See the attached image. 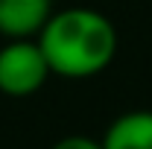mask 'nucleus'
I'll return each instance as SVG.
<instances>
[{
	"label": "nucleus",
	"mask_w": 152,
	"mask_h": 149,
	"mask_svg": "<svg viewBox=\"0 0 152 149\" xmlns=\"http://www.w3.org/2000/svg\"><path fill=\"white\" fill-rule=\"evenodd\" d=\"M53 76L88 79L102 73L117 56V29L102 12L70 6L53 12L35 35Z\"/></svg>",
	"instance_id": "1"
},
{
	"label": "nucleus",
	"mask_w": 152,
	"mask_h": 149,
	"mask_svg": "<svg viewBox=\"0 0 152 149\" xmlns=\"http://www.w3.org/2000/svg\"><path fill=\"white\" fill-rule=\"evenodd\" d=\"M50 76V64L35 38H15L0 47V93L32 96Z\"/></svg>",
	"instance_id": "2"
},
{
	"label": "nucleus",
	"mask_w": 152,
	"mask_h": 149,
	"mask_svg": "<svg viewBox=\"0 0 152 149\" xmlns=\"http://www.w3.org/2000/svg\"><path fill=\"white\" fill-rule=\"evenodd\" d=\"M53 15V0H0V35L35 38Z\"/></svg>",
	"instance_id": "3"
},
{
	"label": "nucleus",
	"mask_w": 152,
	"mask_h": 149,
	"mask_svg": "<svg viewBox=\"0 0 152 149\" xmlns=\"http://www.w3.org/2000/svg\"><path fill=\"white\" fill-rule=\"evenodd\" d=\"M99 140L102 149H152V111L134 108L114 117Z\"/></svg>",
	"instance_id": "4"
},
{
	"label": "nucleus",
	"mask_w": 152,
	"mask_h": 149,
	"mask_svg": "<svg viewBox=\"0 0 152 149\" xmlns=\"http://www.w3.org/2000/svg\"><path fill=\"white\" fill-rule=\"evenodd\" d=\"M50 149H102V140L88 137V134H64Z\"/></svg>",
	"instance_id": "5"
}]
</instances>
